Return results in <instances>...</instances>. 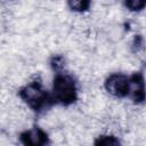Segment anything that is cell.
Wrapping results in <instances>:
<instances>
[{"label":"cell","instance_id":"6da1fadb","mask_svg":"<svg viewBox=\"0 0 146 146\" xmlns=\"http://www.w3.org/2000/svg\"><path fill=\"white\" fill-rule=\"evenodd\" d=\"M54 99L64 105L71 104L76 98V87L74 80L68 75H57L52 86Z\"/></svg>","mask_w":146,"mask_h":146},{"label":"cell","instance_id":"7a4b0ae2","mask_svg":"<svg viewBox=\"0 0 146 146\" xmlns=\"http://www.w3.org/2000/svg\"><path fill=\"white\" fill-rule=\"evenodd\" d=\"M19 95H21L22 99L25 100L33 108L41 107L47 99V94L42 89L41 84L38 82H32V83L25 86L21 90Z\"/></svg>","mask_w":146,"mask_h":146},{"label":"cell","instance_id":"3957f363","mask_svg":"<svg viewBox=\"0 0 146 146\" xmlns=\"http://www.w3.org/2000/svg\"><path fill=\"white\" fill-rule=\"evenodd\" d=\"M128 87H129V79L125 75L119 73L110 75L105 82L106 90L115 97H123L128 95Z\"/></svg>","mask_w":146,"mask_h":146},{"label":"cell","instance_id":"277c9868","mask_svg":"<svg viewBox=\"0 0 146 146\" xmlns=\"http://www.w3.org/2000/svg\"><path fill=\"white\" fill-rule=\"evenodd\" d=\"M128 95L137 103H140L145 99V83L143 78L139 74H135L129 79V87H128Z\"/></svg>","mask_w":146,"mask_h":146},{"label":"cell","instance_id":"5b68a950","mask_svg":"<svg viewBox=\"0 0 146 146\" xmlns=\"http://www.w3.org/2000/svg\"><path fill=\"white\" fill-rule=\"evenodd\" d=\"M21 139L24 146H46L47 144V135L39 128L23 132Z\"/></svg>","mask_w":146,"mask_h":146},{"label":"cell","instance_id":"8992f818","mask_svg":"<svg viewBox=\"0 0 146 146\" xmlns=\"http://www.w3.org/2000/svg\"><path fill=\"white\" fill-rule=\"evenodd\" d=\"M95 146H120V143L113 136H100L96 140Z\"/></svg>","mask_w":146,"mask_h":146},{"label":"cell","instance_id":"52a82bcc","mask_svg":"<svg viewBox=\"0 0 146 146\" xmlns=\"http://www.w3.org/2000/svg\"><path fill=\"white\" fill-rule=\"evenodd\" d=\"M90 2L88 1H70L68 6L72 10H76V11H84L88 9Z\"/></svg>","mask_w":146,"mask_h":146},{"label":"cell","instance_id":"ba28073f","mask_svg":"<svg viewBox=\"0 0 146 146\" xmlns=\"http://www.w3.org/2000/svg\"><path fill=\"white\" fill-rule=\"evenodd\" d=\"M124 5L130 10L136 11V10H141L146 6V2L145 1H141V0H130V1H127Z\"/></svg>","mask_w":146,"mask_h":146}]
</instances>
